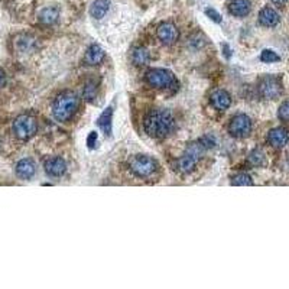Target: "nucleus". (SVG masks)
Here are the masks:
<instances>
[{"mask_svg": "<svg viewBox=\"0 0 289 289\" xmlns=\"http://www.w3.org/2000/svg\"><path fill=\"white\" fill-rule=\"evenodd\" d=\"M175 120L169 110L156 108L152 110L143 120L144 133L154 139H163L169 135L174 129Z\"/></svg>", "mask_w": 289, "mask_h": 289, "instance_id": "1", "label": "nucleus"}, {"mask_svg": "<svg viewBox=\"0 0 289 289\" xmlns=\"http://www.w3.org/2000/svg\"><path fill=\"white\" fill-rule=\"evenodd\" d=\"M78 104H80V100L75 93L63 91L61 94H58L52 104V114H54L55 120H58L61 123L68 122L77 111Z\"/></svg>", "mask_w": 289, "mask_h": 289, "instance_id": "2", "label": "nucleus"}, {"mask_svg": "<svg viewBox=\"0 0 289 289\" xmlns=\"http://www.w3.org/2000/svg\"><path fill=\"white\" fill-rule=\"evenodd\" d=\"M146 81L158 90L175 91L178 89V80L174 72L165 68H152L146 72Z\"/></svg>", "mask_w": 289, "mask_h": 289, "instance_id": "3", "label": "nucleus"}, {"mask_svg": "<svg viewBox=\"0 0 289 289\" xmlns=\"http://www.w3.org/2000/svg\"><path fill=\"white\" fill-rule=\"evenodd\" d=\"M206 151L207 149L201 144L199 140L188 144L187 149H185V152L181 155V158L178 159V171L181 174H191L197 168L199 158H201V155L204 154Z\"/></svg>", "mask_w": 289, "mask_h": 289, "instance_id": "4", "label": "nucleus"}, {"mask_svg": "<svg viewBox=\"0 0 289 289\" xmlns=\"http://www.w3.org/2000/svg\"><path fill=\"white\" fill-rule=\"evenodd\" d=\"M129 168L137 178H149L158 169V162L149 155H135L129 162Z\"/></svg>", "mask_w": 289, "mask_h": 289, "instance_id": "5", "label": "nucleus"}, {"mask_svg": "<svg viewBox=\"0 0 289 289\" xmlns=\"http://www.w3.org/2000/svg\"><path fill=\"white\" fill-rule=\"evenodd\" d=\"M38 132V122L31 114H20L13 122V133L20 140H29Z\"/></svg>", "mask_w": 289, "mask_h": 289, "instance_id": "6", "label": "nucleus"}, {"mask_svg": "<svg viewBox=\"0 0 289 289\" xmlns=\"http://www.w3.org/2000/svg\"><path fill=\"white\" fill-rule=\"evenodd\" d=\"M259 94L263 99L266 100H275L282 94V84L278 77L273 75H266L263 77L261 82H259Z\"/></svg>", "mask_w": 289, "mask_h": 289, "instance_id": "7", "label": "nucleus"}, {"mask_svg": "<svg viewBox=\"0 0 289 289\" xmlns=\"http://www.w3.org/2000/svg\"><path fill=\"white\" fill-rule=\"evenodd\" d=\"M252 120L246 114H237L232 119L230 125H228V132L230 135L235 137H246L250 135L252 132Z\"/></svg>", "mask_w": 289, "mask_h": 289, "instance_id": "8", "label": "nucleus"}, {"mask_svg": "<svg viewBox=\"0 0 289 289\" xmlns=\"http://www.w3.org/2000/svg\"><path fill=\"white\" fill-rule=\"evenodd\" d=\"M156 36L162 42L163 45H172L178 41L180 38V31L171 22H163L156 29Z\"/></svg>", "mask_w": 289, "mask_h": 289, "instance_id": "9", "label": "nucleus"}, {"mask_svg": "<svg viewBox=\"0 0 289 289\" xmlns=\"http://www.w3.org/2000/svg\"><path fill=\"white\" fill-rule=\"evenodd\" d=\"M213 107L218 111H224L232 106V96L226 90H214L210 96Z\"/></svg>", "mask_w": 289, "mask_h": 289, "instance_id": "10", "label": "nucleus"}, {"mask_svg": "<svg viewBox=\"0 0 289 289\" xmlns=\"http://www.w3.org/2000/svg\"><path fill=\"white\" fill-rule=\"evenodd\" d=\"M67 171V163L61 156L49 158L45 162V172L49 177H63Z\"/></svg>", "mask_w": 289, "mask_h": 289, "instance_id": "11", "label": "nucleus"}, {"mask_svg": "<svg viewBox=\"0 0 289 289\" xmlns=\"http://www.w3.org/2000/svg\"><path fill=\"white\" fill-rule=\"evenodd\" d=\"M104 58H106L104 49L100 45H97V44H93V45L87 49L85 55H84V63L87 64V65L94 67V65H100V64L103 63Z\"/></svg>", "mask_w": 289, "mask_h": 289, "instance_id": "12", "label": "nucleus"}, {"mask_svg": "<svg viewBox=\"0 0 289 289\" xmlns=\"http://www.w3.org/2000/svg\"><path fill=\"white\" fill-rule=\"evenodd\" d=\"M288 130L283 129V127H275V129H272L271 132H269V135H268V142L273 148H283L285 144L288 143Z\"/></svg>", "mask_w": 289, "mask_h": 289, "instance_id": "13", "label": "nucleus"}, {"mask_svg": "<svg viewBox=\"0 0 289 289\" xmlns=\"http://www.w3.org/2000/svg\"><path fill=\"white\" fill-rule=\"evenodd\" d=\"M36 172V165L32 159H20L16 163V175L22 180H31Z\"/></svg>", "mask_w": 289, "mask_h": 289, "instance_id": "14", "label": "nucleus"}, {"mask_svg": "<svg viewBox=\"0 0 289 289\" xmlns=\"http://www.w3.org/2000/svg\"><path fill=\"white\" fill-rule=\"evenodd\" d=\"M252 9L249 0H232L228 3V12L236 18H244Z\"/></svg>", "mask_w": 289, "mask_h": 289, "instance_id": "15", "label": "nucleus"}, {"mask_svg": "<svg viewBox=\"0 0 289 289\" xmlns=\"http://www.w3.org/2000/svg\"><path fill=\"white\" fill-rule=\"evenodd\" d=\"M279 13L272 8H263L259 13V22L261 25L266 27H273L279 23Z\"/></svg>", "mask_w": 289, "mask_h": 289, "instance_id": "16", "label": "nucleus"}, {"mask_svg": "<svg viewBox=\"0 0 289 289\" xmlns=\"http://www.w3.org/2000/svg\"><path fill=\"white\" fill-rule=\"evenodd\" d=\"M111 119H113V108L107 107L97 119V125L104 132V135L110 136L111 135Z\"/></svg>", "mask_w": 289, "mask_h": 289, "instance_id": "17", "label": "nucleus"}, {"mask_svg": "<svg viewBox=\"0 0 289 289\" xmlns=\"http://www.w3.org/2000/svg\"><path fill=\"white\" fill-rule=\"evenodd\" d=\"M60 18V9L58 8H45L39 13V22L42 25H54Z\"/></svg>", "mask_w": 289, "mask_h": 289, "instance_id": "18", "label": "nucleus"}, {"mask_svg": "<svg viewBox=\"0 0 289 289\" xmlns=\"http://www.w3.org/2000/svg\"><path fill=\"white\" fill-rule=\"evenodd\" d=\"M132 61L137 67H143L146 64H149V61H151L149 51L146 48H143V46H137L132 52Z\"/></svg>", "mask_w": 289, "mask_h": 289, "instance_id": "19", "label": "nucleus"}, {"mask_svg": "<svg viewBox=\"0 0 289 289\" xmlns=\"http://www.w3.org/2000/svg\"><path fill=\"white\" fill-rule=\"evenodd\" d=\"M108 10L107 0H96L90 8V15L94 19H101L106 16Z\"/></svg>", "mask_w": 289, "mask_h": 289, "instance_id": "20", "label": "nucleus"}, {"mask_svg": "<svg viewBox=\"0 0 289 289\" xmlns=\"http://www.w3.org/2000/svg\"><path fill=\"white\" fill-rule=\"evenodd\" d=\"M232 184L237 187H250L253 185V180L249 174H237L232 181Z\"/></svg>", "mask_w": 289, "mask_h": 289, "instance_id": "21", "label": "nucleus"}, {"mask_svg": "<svg viewBox=\"0 0 289 289\" xmlns=\"http://www.w3.org/2000/svg\"><path fill=\"white\" fill-rule=\"evenodd\" d=\"M82 96H84V99L87 100V101H93V100L96 99V96H97L96 84L94 82H87V85L84 87V91H82Z\"/></svg>", "mask_w": 289, "mask_h": 289, "instance_id": "22", "label": "nucleus"}, {"mask_svg": "<svg viewBox=\"0 0 289 289\" xmlns=\"http://www.w3.org/2000/svg\"><path fill=\"white\" fill-rule=\"evenodd\" d=\"M261 60H262L263 63H276V61H279V55L276 54V52H273L272 49H265L262 51V54H261Z\"/></svg>", "mask_w": 289, "mask_h": 289, "instance_id": "23", "label": "nucleus"}, {"mask_svg": "<svg viewBox=\"0 0 289 289\" xmlns=\"http://www.w3.org/2000/svg\"><path fill=\"white\" fill-rule=\"evenodd\" d=\"M249 162L252 163L253 166H259L263 163V154L262 151L254 149L252 154L249 155Z\"/></svg>", "mask_w": 289, "mask_h": 289, "instance_id": "24", "label": "nucleus"}, {"mask_svg": "<svg viewBox=\"0 0 289 289\" xmlns=\"http://www.w3.org/2000/svg\"><path fill=\"white\" fill-rule=\"evenodd\" d=\"M278 116L282 122H289V101H285L279 107Z\"/></svg>", "mask_w": 289, "mask_h": 289, "instance_id": "25", "label": "nucleus"}, {"mask_svg": "<svg viewBox=\"0 0 289 289\" xmlns=\"http://www.w3.org/2000/svg\"><path fill=\"white\" fill-rule=\"evenodd\" d=\"M206 15H207L208 18L211 19V20H214L216 23H221V16H220V13H218L216 9H213V8H207V9H206Z\"/></svg>", "mask_w": 289, "mask_h": 289, "instance_id": "26", "label": "nucleus"}, {"mask_svg": "<svg viewBox=\"0 0 289 289\" xmlns=\"http://www.w3.org/2000/svg\"><path fill=\"white\" fill-rule=\"evenodd\" d=\"M199 142H201V144L206 148V149H211V148H214L216 146V140L211 137V136H203L201 139H198Z\"/></svg>", "mask_w": 289, "mask_h": 289, "instance_id": "27", "label": "nucleus"}, {"mask_svg": "<svg viewBox=\"0 0 289 289\" xmlns=\"http://www.w3.org/2000/svg\"><path fill=\"white\" fill-rule=\"evenodd\" d=\"M97 142V133L96 132H91L90 135H89V139H87V144H89V148H94V144Z\"/></svg>", "mask_w": 289, "mask_h": 289, "instance_id": "28", "label": "nucleus"}, {"mask_svg": "<svg viewBox=\"0 0 289 289\" xmlns=\"http://www.w3.org/2000/svg\"><path fill=\"white\" fill-rule=\"evenodd\" d=\"M6 84V72L0 68V87H3Z\"/></svg>", "mask_w": 289, "mask_h": 289, "instance_id": "29", "label": "nucleus"}, {"mask_svg": "<svg viewBox=\"0 0 289 289\" xmlns=\"http://www.w3.org/2000/svg\"><path fill=\"white\" fill-rule=\"evenodd\" d=\"M221 49H224V54H226V56L227 58H230V52H232V51H230V48H228V45H227V44H223V45H221Z\"/></svg>", "mask_w": 289, "mask_h": 289, "instance_id": "30", "label": "nucleus"}, {"mask_svg": "<svg viewBox=\"0 0 289 289\" xmlns=\"http://www.w3.org/2000/svg\"><path fill=\"white\" fill-rule=\"evenodd\" d=\"M272 2H273V3H276V5H283L286 0H272Z\"/></svg>", "mask_w": 289, "mask_h": 289, "instance_id": "31", "label": "nucleus"}]
</instances>
